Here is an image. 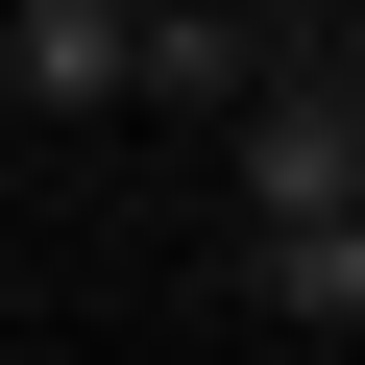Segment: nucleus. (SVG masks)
Returning <instances> with one entry per match:
<instances>
[{
    "instance_id": "1",
    "label": "nucleus",
    "mask_w": 365,
    "mask_h": 365,
    "mask_svg": "<svg viewBox=\"0 0 365 365\" xmlns=\"http://www.w3.org/2000/svg\"><path fill=\"white\" fill-rule=\"evenodd\" d=\"M220 146H244V244H317V220H365V122L292 73V25H268V98H244Z\"/></svg>"
},
{
    "instance_id": "2",
    "label": "nucleus",
    "mask_w": 365,
    "mask_h": 365,
    "mask_svg": "<svg viewBox=\"0 0 365 365\" xmlns=\"http://www.w3.org/2000/svg\"><path fill=\"white\" fill-rule=\"evenodd\" d=\"M122 98L244 122V98H268V25H244V0H122Z\"/></svg>"
},
{
    "instance_id": "3",
    "label": "nucleus",
    "mask_w": 365,
    "mask_h": 365,
    "mask_svg": "<svg viewBox=\"0 0 365 365\" xmlns=\"http://www.w3.org/2000/svg\"><path fill=\"white\" fill-rule=\"evenodd\" d=\"M0 98L25 122H122V0H0Z\"/></svg>"
},
{
    "instance_id": "4",
    "label": "nucleus",
    "mask_w": 365,
    "mask_h": 365,
    "mask_svg": "<svg viewBox=\"0 0 365 365\" xmlns=\"http://www.w3.org/2000/svg\"><path fill=\"white\" fill-rule=\"evenodd\" d=\"M244 292H268L292 341H365V220H317V244H244Z\"/></svg>"
},
{
    "instance_id": "5",
    "label": "nucleus",
    "mask_w": 365,
    "mask_h": 365,
    "mask_svg": "<svg viewBox=\"0 0 365 365\" xmlns=\"http://www.w3.org/2000/svg\"><path fill=\"white\" fill-rule=\"evenodd\" d=\"M292 73H317V98H341V122H365V25H292Z\"/></svg>"
}]
</instances>
